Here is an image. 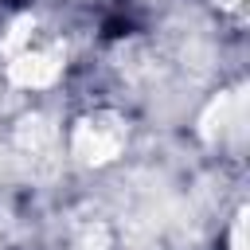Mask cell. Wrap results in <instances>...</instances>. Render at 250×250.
<instances>
[{"mask_svg":"<svg viewBox=\"0 0 250 250\" xmlns=\"http://www.w3.org/2000/svg\"><path fill=\"white\" fill-rule=\"evenodd\" d=\"M215 4H219V12H230V16H238L246 8V0H215Z\"/></svg>","mask_w":250,"mask_h":250,"instance_id":"6","label":"cell"},{"mask_svg":"<svg viewBox=\"0 0 250 250\" xmlns=\"http://www.w3.org/2000/svg\"><path fill=\"white\" fill-rule=\"evenodd\" d=\"M238 121H242L238 94H234V90H227V94H219V98L203 109V117H199V133H203V141L219 145L227 133H234V129H238Z\"/></svg>","mask_w":250,"mask_h":250,"instance_id":"4","label":"cell"},{"mask_svg":"<svg viewBox=\"0 0 250 250\" xmlns=\"http://www.w3.org/2000/svg\"><path fill=\"white\" fill-rule=\"evenodd\" d=\"M227 250H246V207H238V211H234V219H230Z\"/></svg>","mask_w":250,"mask_h":250,"instance_id":"5","label":"cell"},{"mask_svg":"<svg viewBox=\"0 0 250 250\" xmlns=\"http://www.w3.org/2000/svg\"><path fill=\"white\" fill-rule=\"evenodd\" d=\"M16 148H20L23 156H31V160L55 156V148H59V125H55L47 113H27V117H20V125H16Z\"/></svg>","mask_w":250,"mask_h":250,"instance_id":"3","label":"cell"},{"mask_svg":"<svg viewBox=\"0 0 250 250\" xmlns=\"http://www.w3.org/2000/svg\"><path fill=\"white\" fill-rule=\"evenodd\" d=\"M125 148H129V125L113 109L82 113L70 125V137H66V152L82 168H109L113 160L125 156Z\"/></svg>","mask_w":250,"mask_h":250,"instance_id":"1","label":"cell"},{"mask_svg":"<svg viewBox=\"0 0 250 250\" xmlns=\"http://www.w3.org/2000/svg\"><path fill=\"white\" fill-rule=\"evenodd\" d=\"M66 70V47L59 39H31L27 47H20L16 55L4 59V74L12 86L20 90H51Z\"/></svg>","mask_w":250,"mask_h":250,"instance_id":"2","label":"cell"}]
</instances>
